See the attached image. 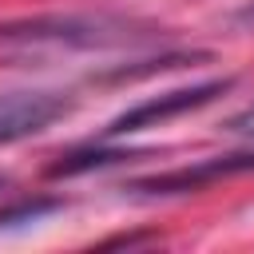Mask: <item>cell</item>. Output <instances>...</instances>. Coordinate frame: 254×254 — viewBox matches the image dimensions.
I'll use <instances>...</instances> for the list:
<instances>
[{
    "label": "cell",
    "instance_id": "5b68a950",
    "mask_svg": "<svg viewBox=\"0 0 254 254\" xmlns=\"http://www.w3.org/2000/svg\"><path fill=\"white\" fill-rule=\"evenodd\" d=\"M131 159L127 151H75L60 163H52V179H67V175H83V171H95V167H107V163H123Z\"/></svg>",
    "mask_w": 254,
    "mask_h": 254
},
{
    "label": "cell",
    "instance_id": "8992f818",
    "mask_svg": "<svg viewBox=\"0 0 254 254\" xmlns=\"http://www.w3.org/2000/svg\"><path fill=\"white\" fill-rule=\"evenodd\" d=\"M222 131H226V135H246V139H254V103L242 107V111H234V115L222 123Z\"/></svg>",
    "mask_w": 254,
    "mask_h": 254
},
{
    "label": "cell",
    "instance_id": "3957f363",
    "mask_svg": "<svg viewBox=\"0 0 254 254\" xmlns=\"http://www.w3.org/2000/svg\"><path fill=\"white\" fill-rule=\"evenodd\" d=\"M242 171H254V151L198 159L190 167H175V171H163V175L135 179L123 190H135V194H187V190H202V187H210V183H218L226 175H242Z\"/></svg>",
    "mask_w": 254,
    "mask_h": 254
},
{
    "label": "cell",
    "instance_id": "52a82bcc",
    "mask_svg": "<svg viewBox=\"0 0 254 254\" xmlns=\"http://www.w3.org/2000/svg\"><path fill=\"white\" fill-rule=\"evenodd\" d=\"M238 24H254V0H250V4L238 12Z\"/></svg>",
    "mask_w": 254,
    "mask_h": 254
},
{
    "label": "cell",
    "instance_id": "6da1fadb",
    "mask_svg": "<svg viewBox=\"0 0 254 254\" xmlns=\"http://www.w3.org/2000/svg\"><path fill=\"white\" fill-rule=\"evenodd\" d=\"M0 40H24V44H67V48H119L151 40V32H135L127 20L111 16H40L24 24H4Z\"/></svg>",
    "mask_w": 254,
    "mask_h": 254
},
{
    "label": "cell",
    "instance_id": "7a4b0ae2",
    "mask_svg": "<svg viewBox=\"0 0 254 254\" xmlns=\"http://www.w3.org/2000/svg\"><path fill=\"white\" fill-rule=\"evenodd\" d=\"M230 87H234V79L222 75V79H202V83L175 87V91H163V95H155V99H143V103L127 107L123 115H115V119L103 127V139H115V135H127V131H143V127H159V123H167V119H175V115H187V111H194V107L226 95Z\"/></svg>",
    "mask_w": 254,
    "mask_h": 254
},
{
    "label": "cell",
    "instance_id": "277c9868",
    "mask_svg": "<svg viewBox=\"0 0 254 254\" xmlns=\"http://www.w3.org/2000/svg\"><path fill=\"white\" fill-rule=\"evenodd\" d=\"M67 111H71V99L60 91H8L0 95V143L40 135Z\"/></svg>",
    "mask_w": 254,
    "mask_h": 254
},
{
    "label": "cell",
    "instance_id": "ba28073f",
    "mask_svg": "<svg viewBox=\"0 0 254 254\" xmlns=\"http://www.w3.org/2000/svg\"><path fill=\"white\" fill-rule=\"evenodd\" d=\"M0 187H4V179H0Z\"/></svg>",
    "mask_w": 254,
    "mask_h": 254
}]
</instances>
